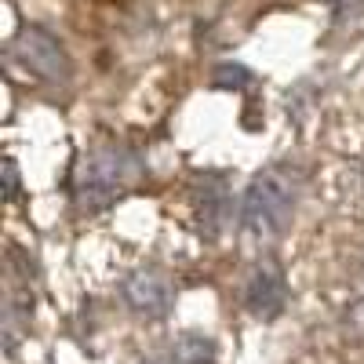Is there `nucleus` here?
Returning <instances> with one entry per match:
<instances>
[{"label": "nucleus", "instance_id": "obj_1", "mask_svg": "<svg viewBox=\"0 0 364 364\" xmlns=\"http://www.w3.org/2000/svg\"><path fill=\"white\" fill-rule=\"evenodd\" d=\"M299 197V178L288 164L262 168L245 190L240 200V237L248 245H266L273 240L291 219V208Z\"/></svg>", "mask_w": 364, "mask_h": 364}, {"label": "nucleus", "instance_id": "obj_2", "mask_svg": "<svg viewBox=\"0 0 364 364\" xmlns=\"http://www.w3.org/2000/svg\"><path fill=\"white\" fill-rule=\"evenodd\" d=\"M132 178H135V157L124 146L117 142L95 146L80 157V168L73 178V200L84 215H99L128 190Z\"/></svg>", "mask_w": 364, "mask_h": 364}, {"label": "nucleus", "instance_id": "obj_3", "mask_svg": "<svg viewBox=\"0 0 364 364\" xmlns=\"http://www.w3.org/2000/svg\"><path fill=\"white\" fill-rule=\"evenodd\" d=\"M11 51L29 73H37L48 84H66L73 77L70 51L63 48V41H58L55 33H48V29H41V26L18 29V37L11 41Z\"/></svg>", "mask_w": 364, "mask_h": 364}, {"label": "nucleus", "instance_id": "obj_4", "mask_svg": "<svg viewBox=\"0 0 364 364\" xmlns=\"http://www.w3.org/2000/svg\"><path fill=\"white\" fill-rule=\"evenodd\" d=\"M288 302V281H284V269L277 259H259L248 277H245V306L252 317L269 321L284 310Z\"/></svg>", "mask_w": 364, "mask_h": 364}, {"label": "nucleus", "instance_id": "obj_5", "mask_svg": "<svg viewBox=\"0 0 364 364\" xmlns=\"http://www.w3.org/2000/svg\"><path fill=\"white\" fill-rule=\"evenodd\" d=\"M120 295H124L128 310L146 317V321L168 317L171 302H175V291H171L168 277L157 273V269H132L124 277V284H120Z\"/></svg>", "mask_w": 364, "mask_h": 364}, {"label": "nucleus", "instance_id": "obj_6", "mask_svg": "<svg viewBox=\"0 0 364 364\" xmlns=\"http://www.w3.org/2000/svg\"><path fill=\"white\" fill-rule=\"evenodd\" d=\"M171 364H219V350L204 331H182L171 343Z\"/></svg>", "mask_w": 364, "mask_h": 364}, {"label": "nucleus", "instance_id": "obj_7", "mask_svg": "<svg viewBox=\"0 0 364 364\" xmlns=\"http://www.w3.org/2000/svg\"><path fill=\"white\" fill-rule=\"evenodd\" d=\"M226 211V190L215 186V182H204L200 186V219L208 223V230H219Z\"/></svg>", "mask_w": 364, "mask_h": 364}, {"label": "nucleus", "instance_id": "obj_8", "mask_svg": "<svg viewBox=\"0 0 364 364\" xmlns=\"http://www.w3.org/2000/svg\"><path fill=\"white\" fill-rule=\"evenodd\" d=\"M252 80V73L245 70V66H237V63H223L219 70H215V84L219 87H245Z\"/></svg>", "mask_w": 364, "mask_h": 364}, {"label": "nucleus", "instance_id": "obj_9", "mask_svg": "<svg viewBox=\"0 0 364 364\" xmlns=\"http://www.w3.org/2000/svg\"><path fill=\"white\" fill-rule=\"evenodd\" d=\"M343 324H346L350 336H360V339H364V299L350 302L346 314H343Z\"/></svg>", "mask_w": 364, "mask_h": 364}, {"label": "nucleus", "instance_id": "obj_10", "mask_svg": "<svg viewBox=\"0 0 364 364\" xmlns=\"http://www.w3.org/2000/svg\"><path fill=\"white\" fill-rule=\"evenodd\" d=\"M4 200H18V164L11 157L4 161Z\"/></svg>", "mask_w": 364, "mask_h": 364}, {"label": "nucleus", "instance_id": "obj_11", "mask_svg": "<svg viewBox=\"0 0 364 364\" xmlns=\"http://www.w3.org/2000/svg\"><path fill=\"white\" fill-rule=\"evenodd\" d=\"M357 281L364 284V259H360V266H357Z\"/></svg>", "mask_w": 364, "mask_h": 364}, {"label": "nucleus", "instance_id": "obj_12", "mask_svg": "<svg viewBox=\"0 0 364 364\" xmlns=\"http://www.w3.org/2000/svg\"><path fill=\"white\" fill-rule=\"evenodd\" d=\"M146 364H157V360H146Z\"/></svg>", "mask_w": 364, "mask_h": 364}]
</instances>
